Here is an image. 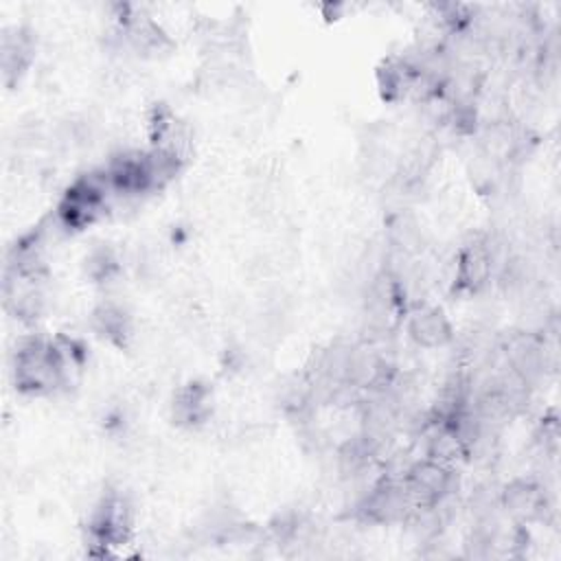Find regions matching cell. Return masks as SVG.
<instances>
[{"label":"cell","instance_id":"4","mask_svg":"<svg viewBox=\"0 0 561 561\" xmlns=\"http://www.w3.org/2000/svg\"><path fill=\"white\" fill-rule=\"evenodd\" d=\"M408 335L421 348H443L451 342L454 329L443 309L432 305H416L408 313Z\"/></svg>","mask_w":561,"mask_h":561},{"label":"cell","instance_id":"2","mask_svg":"<svg viewBox=\"0 0 561 561\" xmlns=\"http://www.w3.org/2000/svg\"><path fill=\"white\" fill-rule=\"evenodd\" d=\"M403 482L416 506L434 504L449 493H456V471L449 465H443L432 458L414 460L403 471Z\"/></svg>","mask_w":561,"mask_h":561},{"label":"cell","instance_id":"6","mask_svg":"<svg viewBox=\"0 0 561 561\" xmlns=\"http://www.w3.org/2000/svg\"><path fill=\"white\" fill-rule=\"evenodd\" d=\"M493 276V261L486 245V239H476L473 243H467L456 263V283L462 289L476 291Z\"/></svg>","mask_w":561,"mask_h":561},{"label":"cell","instance_id":"9","mask_svg":"<svg viewBox=\"0 0 561 561\" xmlns=\"http://www.w3.org/2000/svg\"><path fill=\"white\" fill-rule=\"evenodd\" d=\"M94 327L107 340L123 344L129 335V318L116 302H103L94 311Z\"/></svg>","mask_w":561,"mask_h":561},{"label":"cell","instance_id":"5","mask_svg":"<svg viewBox=\"0 0 561 561\" xmlns=\"http://www.w3.org/2000/svg\"><path fill=\"white\" fill-rule=\"evenodd\" d=\"M500 508L515 522H533L543 517L546 493L530 480H513L500 491Z\"/></svg>","mask_w":561,"mask_h":561},{"label":"cell","instance_id":"1","mask_svg":"<svg viewBox=\"0 0 561 561\" xmlns=\"http://www.w3.org/2000/svg\"><path fill=\"white\" fill-rule=\"evenodd\" d=\"M13 381L28 394H48L68 386L53 340L24 337L13 353Z\"/></svg>","mask_w":561,"mask_h":561},{"label":"cell","instance_id":"8","mask_svg":"<svg viewBox=\"0 0 561 561\" xmlns=\"http://www.w3.org/2000/svg\"><path fill=\"white\" fill-rule=\"evenodd\" d=\"M210 392L202 383H188L173 399V419L182 425H197L208 416Z\"/></svg>","mask_w":561,"mask_h":561},{"label":"cell","instance_id":"3","mask_svg":"<svg viewBox=\"0 0 561 561\" xmlns=\"http://www.w3.org/2000/svg\"><path fill=\"white\" fill-rule=\"evenodd\" d=\"M131 528V511L127 500L112 491L94 508L90 519L92 537L103 546H114L127 539Z\"/></svg>","mask_w":561,"mask_h":561},{"label":"cell","instance_id":"7","mask_svg":"<svg viewBox=\"0 0 561 561\" xmlns=\"http://www.w3.org/2000/svg\"><path fill=\"white\" fill-rule=\"evenodd\" d=\"M31 53H33V39L26 31L22 28L4 31L0 42V57H2V75L7 83H11L15 77H20L26 70L31 61Z\"/></svg>","mask_w":561,"mask_h":561}]
</instances>
